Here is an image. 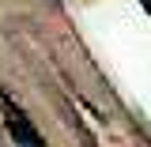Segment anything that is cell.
<instances>
[{
  "label": "cell",
  "instance_id": "6da1fadb",
  "mask_svg": "<svg viewBox=\"0 0 151 147\" xmlns=\"http://www.w3.org/2000/svg\"><path fill=\"white\" fill-rule=\"evenodd\" d=\"M8 132L15 136L19 147H45V143H42V136H38V128L23 117V110H15V106H8Z\"/></svg>",
  "mask_w": 151,
  "mask_h": 147
}]
</instances>
